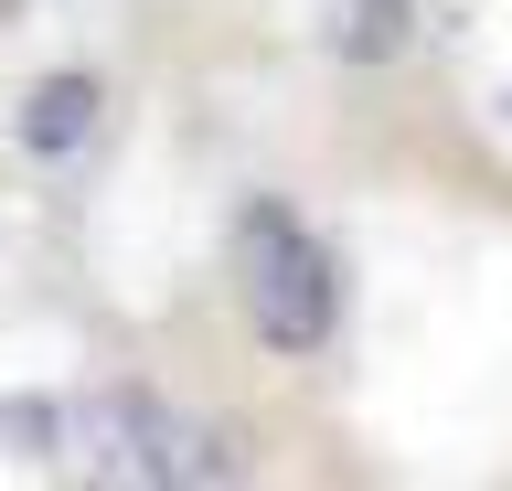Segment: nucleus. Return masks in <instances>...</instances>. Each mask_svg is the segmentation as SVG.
I'll return each mask as SVG.
<instances>
[{
  "mask_svg": "<svg viewBox=\"0 0 512 491\" xmlns=\"http://www.w3.org/2000/svg\"><path fill=\"white\" fill-rule=\"evenodd\" d=\"M96 118H107V86L64 65V75H32V86H22V107H11V139H22L32 161H75V150L96 139Z\"/></svg>",
  "mask_w": 512,
  "mask_h": 491,
  "instance_id": "nucleus-3",
  "label": "nucleus"
},
{
  "mask_svg": "<svg viewBox=\"0 0 512 491\" xmlns=\"http://www.w3.org/2000/svg\"><path fill=\"white\" fill-rule=\"evenodd\" d=\"M75 438H86V470H96V481H150V491L235 481V449H224L203 417H182L171 395H150V385H107Z\"/></svg>",
  "mask_w": 512,
  "mask_h": 491,
  "instance_id": "nucleus-2",
  "label": "nucleus"
},
{
  "mask_svg": "<svg viewBox=\"0 0 512 491\" xmlns=\"http://www.w3.org/2000/svg\"><path fill=\"white\" fill-rule=\"evenodd\" d=\"M0 438H11V459H54L75 427H64V406H43V395H0Z\"/></svg>",
  "mask_w": 512,
  "mask_h": 491,
  "instance_id": "nucleus-5",
  "label": "nucleus"
},
{
  "mask_svg": "<svg viewBox=\"0 0 512 491\" xmlns=\"http://www.w3.org/2000/svg\"><path fill=\"white\" fill-rule=\"evenodd\" d=\"M235 299H246V321L267 353H320L331 331H342V267L331 246L310 235V214H288L278 193H256L235 214Z\"/></svg>",
  "mask_w": 512,
  "mask_h": 491,
  "instance_id": "nucleus-1",
  "label": "nucleus"
},
{
  "mask_svg": "<svg viewBox=\"0 0 512 491\" xmlns=\"http://www.w3.org/2000/svg\"><path fill=\"white\" fill-rule=\"evenodd\" d=\"M406 43H416V0H342V22H331L342 65H395Z\"/></svg>",
  "mask_w": 512,
  "mask_h": 491,
  "instance_id": "nucleus-4",
  "label": "nucleus"
},
{
  "mask_svg": "<svg viewBox=\"0 0 512 491\" xmlns=\"http://www.w3.org/2000/svg\"><path fill=\"white\" fill-rule=\"evenodd\" d=\"M502 129H512V97H502Z\"/></svg>",
  "mask_w": 512,
  "mask_h": 491,
  "instance_id": "nucleus-6",
  "label": "nucleus"
}]
</instances>
